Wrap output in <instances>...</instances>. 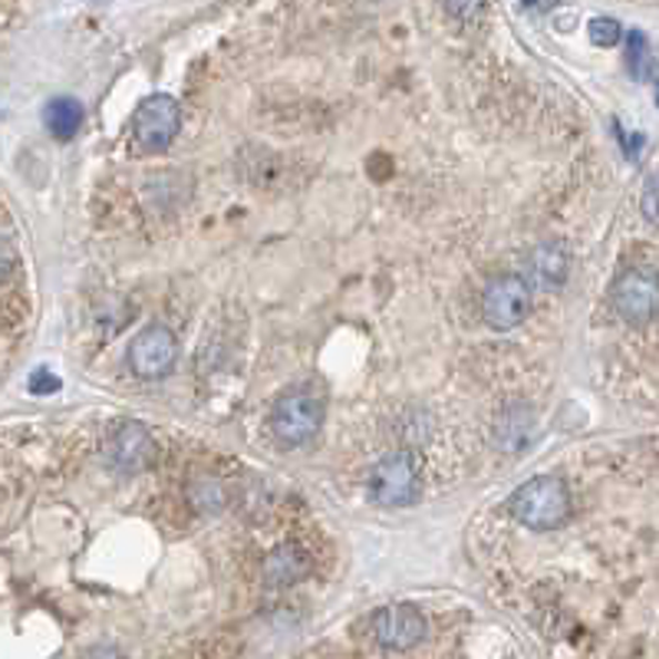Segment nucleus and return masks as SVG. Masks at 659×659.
<instances>
[{
    "label": "nucleus",
    "instance_id": "f257e3e1",
    "mask_svg": "<svg viewBox=\"0 0 659 659\" xmlns=\"http://www.w3.org/2000/svg\"><path fill=\"white\" fill-rule=\"evenodd\" d=\"M323 415H327V393L313 383L307 387H294L274 402L270 412V432L280 445H307L310 439H317V432L323 429Z\"/></svg>",
    "mask_w": 659,
    "mask_h": 659
},
{
    "label": "nucleus",
    "instance_id": "f03ea898",
    "mask_svg": "<svg viewBox=\"0 0 659 659\" xmlns=\"http://www.w3.org/2000/svg\"><path fill=\"white\" fill-rule=\"evenodd\" d=\"M508 508H512L515 522H522L531 531H550V527L567 522L570 495H567V485L557 475H537L512 495Z\"/></svg>",
    "mask_w": 659,
    "mask_h": 659
},
{
    "label": "nucleus",
    "instance_id": "7ed1b4c3",
    "mask_svg": "<svg viewBox=\"0 0 659 659\" xmlns=\"http://www.w3.org/2000/svg\"><path fill=\"white\" fill-rule=\"evenodd\" d=\"M182 126V110L172 96L165 93H155V96H145L138 106H135V116H132V142L142 155H152V152H165Z\"/></svg>",
    "mask_w": 659,
    "mask_h": 659
},
{
    "label": "nucleus",
    "instance_id": "20e7f679",
    "mask_svg": "<svg viewBox=\"0 0 659 659\" xmlns=\"http://www.w3.org/2000/svg\"><path fill=\"white\" fill-rule=\"evenodd\" d=\"M419 465L409 452L395 449L387 459L377 462V468L370 472V502L383 505V508H402L412 505L419 495Z\"/></svg>",
    "mask_w": 659,
    "mask_h": 659
},
{
    "label": "nucleus",
    "instance_id": "39448f33",
    "mask_svg": "<svg viewBox=\"0 0 659 659\" xmlns=\"http://www.w3.org/2000/svg\"><path fill=\"white\" fill-rule=\"evenodd\" d=\"M527 313H531V287L525 277L505 274L485 287L482 317L492 330H515L518 323H525Z\"/></svg>",
    "mask_w": 659,
    "mask_h": 659
},
{
    "label": "nucleus",
    "instance_id": "423d86ee",
    "mask_svg": "<svg viewBox=\"0 0 659 659\" xmlns=\"http://www.w3.org/2000/svg\"><path fill=\"white\" fill-rule=\"evenodd\" d=\"M614 307L627 323H650L659 317V274L634 267L614 284Z\"/></svg>",
    "mask_w": 659,
    "mask_h": 659
},
{
    "label": "nucleus",
    "instance_id": "0eeeda50",
    "mask_svg": "<svg viewBox=\"0 0 659 659\" xmlns=\"http://www.w3.org/2000/svg\"><path fill=\"white\" fill-rule=\"evenodd\" d=\"M175 360H178V340L165 323H152L132 340L130 367L142 380H158L172 373Z\"/></svg>",
    "mask_w": 659,
    "mask_h": 659
},
{
    "label": "nucleus",
    "instance_id": "6e6552de",
    "mask_svg": "<svg viewBox=\"0 0 659 659\" xmlns=\"http://www.w3.org/2000/svg\"><path fill=\"white\" fill-rule=\"evenodd\" d=\"M373 634L387 650H412L425 640V617L412 604H393L373 617Z\"/></svg>",
    "mask_w": 659,
    "mask_h": 659
},
{
    "label": "nucleus",
    "instance_id": "1a4fd4ad",
    "mask_svg": "<svg viewBox=\"0 0 659 659\" xmlns=\"http://www.w3.org/2000/svg\"><path fill=\"white\" fill-rule=\"evenodd\" d=\"M110 462L120 472H142L155 462V439L142 422H123L110 435Z\"/></svg>",
    "mask_w": 659,
    "mask_h": 659
},
{
    "label": "nucleus",
    "instance_id": "9d476101",
    "mask_svg": "<svg viewBox=\"0 0 659 659\" xmlns=\"http://www.w3.org/2000/svg\"><path fill=\"white\" fill-rule=\"evenodd\" d=\"M570 274V255L560 241H544L527 255V284L537 287H560Z\"/></svg>",
    "mask_w": 659,
    "mask_h": 659
},
{
    "label": "nucleus",
    "instance_id": "9b49d317",
    "mask_svg": "<svg viewBox=\"0 0 659 659\" xmlns=\"http://www.w3.org/2000/svg\"><path fill=\"white\" fill-rule=\"evenodd\" d=\"M43 123H47V130H50L53 138L70 142L80 132V126H83V106H80V100H73V96L50 100L47 110H43Z\"/></svg>",
    "mask_w": 659,
    "mask_h": 659
},
{
    "label": "nucleus",
    "instance_id": "f8f14e48",
    "mask_svg": "<svg viewBox=\"0 0 659 659\" xmlns=\"http://www.w3.org/2000/svg\"><path fill=\"white\" fill-rule=\"evenodd\" d=\"M307 567H310L307 554H303L297 544H284V547H277V550L267 557V564H264V574H267V580H270V584L284 587V584H294V580H300V577L307 574Z\"/></svg>",
    "mask_w": 659,
    "mask_h": 659
},
{
    "label": "nucleus",
    "instance_id": "ddd939ff",
    "mask_svg": "<svg viewBox=\"0 0 659 659\" xmlns=\"http://www.w3.org/2000/svg\"><path fill=\"white\" fill-rule=\"evenodd\" d=\"M531 432H534V412H531L527 405H515V409H508V412L498 419V432H495V439H498V445H502V449L518 452V449H525L527 445Z\"/></svg>",
    "mask_w": 659,
    "mask_h": 659
},
{
    "label": "nucleus",
    "instance_id": "4468645a",
    "mask_svg": "<svg viewBox=\"0 0 659 659\" xmlns=\"http://www.w3.org/2000/svg\"><path fill=\"white\" fill-rule=\"evenodd\" d=\"M627 63H630V73L637 76V80H647L650 76V70H653V56H650V43H647V37L637 30V33H630V47H627Z\"/></svg>",
    "mask_w": 659,
    "mask_h": 659
},
{
    "label": "nucleus",
    "instance_id": "2eb2a0df",
    "mask_svg": "<svg viewBox=\"0 0 659 659\" xmlns=\"http://www.w3.org/2000/svg\"><path fill=\"white\" fill-rule=\"evenodd\" d=\"M587 33H590V43H594V47H617L620 37H624L620 23H617L614 17H594Z\"/></svg>",
    "mask_w": 659,
    "mask_h": 659
},
{
    "label": "nucleus",
    "instance_id": "dca6fc26",
    "mask_svg": "<svg viewBox=\"0 0 659 659\" xmlns=\"http://www.w3.org/2000/svg\"><path fill=\"white\" fill-rule=\"evenodd\" d=\"M640 212L650 225H659V175H650L640 195Z\"/></svg>",
    "mask_w": 659,
    "mask_h": 659
},
{
    "label": "nucleus",
    "instance_id": "f3484780",
    "mask_svg": "<svg viewBox=\"0 0 659 659\" xmlns=\"http://www.w3.org/2000/svg\"><path fill=\"white\" fill-rule=\"evenodd\" d=\"M192 502H195V505H202V502H205V512H208V508H222V502H225V498H222L218 482H208V478H205V482H198V485H195Z\"/></svg>",
    "mask_w": 659,
    "mask_h": 659
},
{
    "label": "nucleus",
    "instance_id": "a211bd4d",
    "mask_svg": "<svg viewBox=\"0 0 659 659\" xmlns=\"http://www.w3.org/2000/svg\"><path fill=\"white\" fill-rule=\"evenodd\" d=\"M445 7H449V13L459 17V20H475V17H482L485 0H445Z\"/></svg>",
    "mask_w": 659,
    "mask_h": 659
},
{
    "label": "nucleus",
    "instance_id": "6ab92c4d",
    "mask_svg": "<svg viewBox=\"0 0 659 659\" xmlns=\"http://www.w3.org/2000/svg\"><path fill=\"white\" fill-rule=\"evenodd\" d=\"M30 390H33L37 395L56 393V390H60V380H56V377H50L47 370H37V373L30 377Z\"/></svg>",
    "mask_w": 659,
    "mask_h": 659
},
{
    "label": "nucleus",
    "instance_id": "aec40b11",
    "mask_svg": "<svg viewBox=\"0 0 659 659\" xmlns=\"http://www.w3.org/2000/svg\"><path fill=\"white\" fill-rule=\"evenodd\" d=\"M86 659H116V650H103V647H100V650H93Z\"/></svg>",
    "mask_w": 659,
    "mask_h": 659
},
{
    "label": "nucleus",
    "instance_id": "412c9836",
    "mask_svg": "<svg viewBox=\"0 0 659 659\" xmlns=\"http://www.w3.org/2000/svg\"><path fill=\"white\" fill-rule=\"evenodd\" d=\"M525 3H537V0H525Z\"/></svg>",
    "mask_w": 659,
    "mask_h": 659
},
{
    "label": "nucleus",
    "instance_id": "4be33fe9",
    "mask_svg": "<svg viewBox=\"0 0 659 659\" xmlns=\"http://www.w3.org/2000/svg\"><path fill=\"white\" fill-rule=\"evenodd\" d=\"M657 103H659V100H657Z\"/></svg>",
    "mask_w": 659,
    "mask_h": 659
}]
</instances>
